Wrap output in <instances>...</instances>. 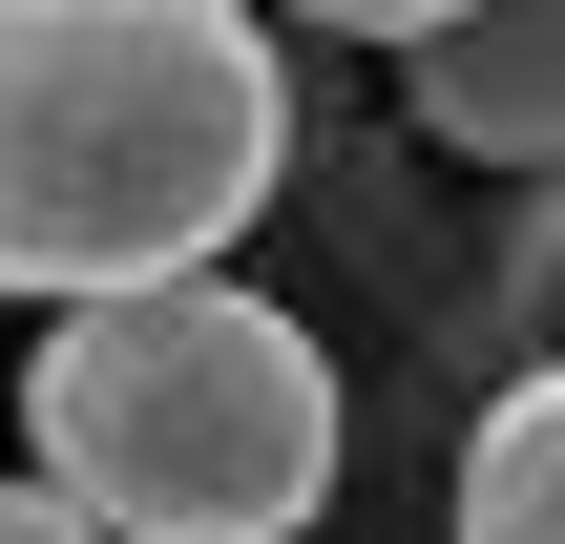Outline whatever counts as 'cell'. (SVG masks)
<instances>
[{
	"instance_id": "3957f363",
	"label": "cell",
	"mask_w": 565,
	"mask_h": 544,
	"mask_svg": "<svg viewBox=\"0 0 565 544\" xmlns=\"http://www.w3.org/2000/svg\"><path fill=\"white\" fill-rule=\"evenodd\" d=\"M398 84H419V147L545 168V147H565V0H461V21H419Z\"/></svg>"
},
{
	"instance_id": "8992f818",
	"label": "cell",
	"mask_w": 565,
	"mask_h": 544,
	"mask_svg": "<svg viewBox=\"0 0 565 544\" xmlns=\"http://www.w3.org/2000/svg\"><path fill=\"white\" fill-rule=\"evenodd\" d=\"M0 544H105V524H84L63 482H0Z\"/></svg>"
},
{
	"instance_id": "277c9868",
	"label": "cell",
	"mask_w": 565,
	"mask_h": 544,
	"mask_svg": "<svg viewBox=\"0 0 565 544\" xmlns=\"http://www.w3.org/2000/svg\"><path fill=\"white\" fill-rule=\"evenodd\" d=\"M461 544H565V377H503L461 440Z\"/></svg>"
},
{
	"instance_id": "6da1fadb",
	"label": "cell",
	"mask_w": 565,
	"mask_h": 544,
	"mask_svg": "<svg viewBox=\"0 0 565 544\" xmlns=\"http://www.w3.org/2000/svg\"><path fill=\"white\" fill-rule=\"evenodd\" d=\"M294 189V63L252 0H0V294L84 314L231 273Z\"/></svg>"
},
{
	"instance_id": "5b68a950",
	"label": "cell",
	"mask_w": 565,
	"mask_h": 544,
	"mask_svg": "<svg viewBox=\"0 0 565 544\" xmlns=\"http://www.w3.org/2000/svg\"><path fill=\"white\" fill-rule=\"evenodd\" d=\"M252 21H315V42H419V21H461V0H252Z\"/></svg>"
},
{
	"instance_id": "7a4b0ae2",
	"label": "cell",
	"mask_w": 565,
	"mask_h": 544,
	"mask_svg": "<svg viewBox=\"0 0 565 544\" xmlns=\"http://www.w3.org/2000/svg\"><path fill=\"white\" fill-rule=\"evenodd\" d=\"M21 461L105 544H294L335 503V356L252 273H147V294L42 314Z\"/></svg>"
}]
</instances>
